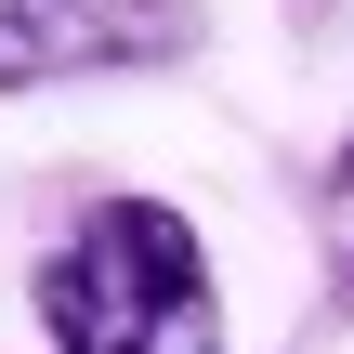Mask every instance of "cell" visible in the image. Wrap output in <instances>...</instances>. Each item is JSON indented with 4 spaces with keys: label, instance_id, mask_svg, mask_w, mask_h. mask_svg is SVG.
<instances>
[{
    "label": "cell",
    "instance_id": "obj_4",
    "mask_svg": "<svg viewBox=\"0 0 354 354\" xmlns=\"http://www.w3.org/2000/svg\"><path fill=\"white\" fill-rule=\"evenodd\" d=\"M289 13H328V0H289Z\"/></svg>",
    "mask_w": 354,
    "mask_h": 354
},
{
    "label": "cell",
    "instance_id": "obj_2",
    "mask_svg": "<svg viewBox=\"0 0 354 354\" xmlns=\"http://www.w3.org/2000/svg\"><path fill=\"white\" fill-rule=\"evenodd\" d=\"M197 53V0H0V92L145 79Z\"/></svg>",
    "mask_w": 354,
    "mask_h": 354
},
{
    "label": "cell",
    "instance_id": "obj_3",
    "mask_svg": "<svg viewBox=\"0 0 354 354\" xmlns=\"http://www.w3.org/2000/svg\"><path fill=\"white\" fill-rule=\"evenodd\" d=\"M315 236H328V289L354 302V131L328 145V171H315Z\"/></svg>",
    "mask_w": 354,
    "mask_h": 354
},
{
    "label": "cell",
    "instance_id": "obj_1",
    "mask_svg": "<svg viewBox=\"0 0 354 354\" xmlns=\"http://www.w3.org/2000/svg\"><path fill=\"white\" fill-rule=\"evenodd\" d=\"M26 315L53 354H223V289H210V250L171 197H92L39 276H26Z\"/></svg>",
    "mask_w": 354,
    "mask_h": 354
}]
</instances>
